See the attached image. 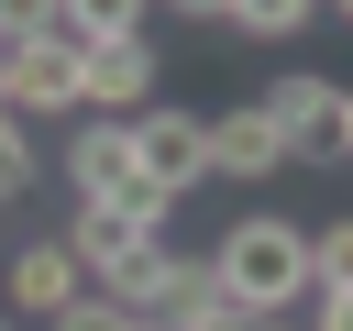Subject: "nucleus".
<instances>
[{
	"label": "nucleus",
	"mask_w": 353,
	"mask_h": 331,
	"mask_svg": "<svg viewBox=\"0 0 353 331\" xmlns=\"http://www.w3.org/2000/svg\"><path fill=\"white\" fill-rule=\"evenodd\" d=\"M210 276H221V298L254 309V320L309 309V298H320V276H309V221H287V210H243V221H221Z\"/></svg>",
	"instance_id": "obj_1"
},
{
	"label": "nucleus",
	"mask_w": 353,
	"mask_h": 331,
	"mask_svg": "<svg viewBox=\"0 0 353 331\" xmlns=\"http://www.w3.org/2000/svg\"><path fill=\"white\" fill-rule=\"evenodd\" d=\"M165 210H176V199H154V188L132 177L121 199H99V210H77V221H66L55 243L77 254V276H88V287H110V276H132V265L154 254V221H165Z\"/></svg>",
	"instance_id": "obj_2"
},
{
	"label": "nucleus",
	"mask_w": 353,
	"mask_h": 331,
	"mask_svg": "<svg viewBox=\"0 0 353 331\" xmlns=\"http://www.w3.org/2000/svg\"><path fill=\"white\" fill-rule=\"evenodd\" d=\"M254 99H265V121L287 132V166H353V143H342V88H331V77L287 66V77L254 88Z\"/></svg>",
	"instance_id": "obj_3"
},
{
	"label": "nucleus",
	"mask_w": 353,
	"mask_h": 331,
	"mask_svg": "<svg viewBox=\"0 0 353 331\" xmlns=\"http://www.w3.org/2000/svg\"><path fill=\"white\" fill-rule=\"evenodd\" d=\"M121 132H132V177H143L154 199H188V188L210 177V121H199V110L154 99V110H132Z\"/></svg>",
	"instance_id": "obj_4"
},
{
	"label": "nucleus",
	"mask_w": 353,
	"mask_h": 331,
	"mask_svg": "<svg viewBox=\"0 0 353 331\" xmlns=\"http://www.w3.org/2000/svg\"><path fill=\"white\" fill-rule=\"evenodd\" d=\"M77 66H88V44L55 22V33H22L11 44V121H77L88 99H77Z\"/></svg>",
	"instance_id": "obj_5"
},
{
	"label": "nucleus",
	"mask_w": 353,
	"mask_h": 331,
	"mask_svg": "<svg viewBox=\"0 0 353 331\" xmlns=\"http://www.w3.org/2000/svg\"><path fill=\"white\" fill-rule=\"evenodd\" d=\"M154 44L143 33H110V44H88V66H77V99L99 110V121H132V110H154Z\"/></svg>",
	"instance_id": "obj_6"
},
{
	"label": "nucleus",
	"mask_w": 353,
	"mask_h": 331,
	"mask_svg": "<svg viewBox=\"0 0 353 331\" xmlns=\"http://www.w3.org/2000/svg\"><path fill=\"white\" fill-rule=\"evenodd\" d=\"M210 177H232V188H265V177H287V132L265 121V99H232V110H210Z\"/></svg>",
	"instance_id": "obj_7"
},
{
	"label": "nucleus",
	"mask_w": 353,
	"mask_h": 331,
	"mask_svg": "<svg viewBox=\"0 0 353 331\" xmlns=\"http://www.w3.org/2000/svg\"><path fill=\"white\" fill-rule=\"evenodd\" d=\"M77 298H88V276H77L66 243H22L11 276H0V309H11V320H55V309H77Z\"/></svg>",
	"instance_id": "obj_8"
},
{
	"label": "nucleus",
	"mask_w": 353,
	"mask_h": 331,
	"mask_svg": "<svg viewBox=\"0 0 353 331\" xmlns=\"http://www.w3.org/2000/svg\"><path fill=\"white\" fill-rule=\"evenodd\" d=\"M66 188H77V210L121 199V188H132V132L99 121V110H77V132H66Z\"/></svg>",
	"instance_id": "obj_9"
},
{
	"label": "nucleus",
	"mask_w": 353,
	"mask_h": 331,
	"mask_svg": "<svg viewBox=\"0 0 353 331\" xmlns=\"http://www.w3.org/2000/svg\"><path fill=\"white\" fill-rule=\"evenodd\" d=\"M309 11H320V0H232L221 22H232L243 44H287V33H309Z\"/></svg>",
	"instance_id": "obj_10"
},
{
	"label": "nucleus",
	"mask_w": 353,
	"mask_h": 331,
	"mask_svg": "<svg viewBox=\"0 0 353 331\" xmlns=\"http://www.w3.org/2000/svg\"><path fill=\"white\" fill-rule=\"evenodd\" d=\"M143 11H154V0H55V22H66L77 44H110V33H143Z\"/></svg>",
	"instance_id": "obj_11"
},
{
	"label": "nucleus",
	"mask_w": 353,
	"mask_h": 331,
	"mask_svg": "<svg viewBox=\"0 0 353 331\" xmlns=\"http://www.w3.org/2000/svg\"><path fill=\"white\" fill-rule=\"evenodd\" d=\"M309 276H320V298H331V287H353V210L309 221Z\"/></svg>",
	"instance_id": "obj_12"
},
{
	"label": "nucleus",
	"mask_w": 353,
	"mask_h": 331,
	"mask_svg": "<svg viewBox=\"0 0 353 331\" xmlns=\"http://www.w3.org/2000/svg\"><path fill=\"white\" fill-rule=\"evenodd\" d=\"M22 188H33V132L0 110V199H22Z\"/></svg>",
	"instance_id": "obj_13"
},
{
	"label": "nucleus",
	"mask_w": 353,
	"mask_h": 331,
	"mask_svg": "<svg viewBox=\"0 0 353 331\" xmlns=\"http://www.w3.org/2000/svg\"><path fill=\"white\" fill-rule=\"evenodd\" d=\"M44 331H132V309H110V298H99V287H88V298H77V309H55V320H44Z\"/></svg>",
	"instance_id": "obj_14"
},
{
	"label": "nucleus",
	"mask_w": 353,
	"mask_h": 331,
	"mask_svg": "<svg viewBox=\"0 0 353 331\" xmlns=\"http://www.w3.org/2000/svg\"><path fill=\"white\" fill-rule=\"evenodd\" d=\"M22 33H55V0H0V44H22Z\"/></svg>",
	"instance_id": "obj_15"
},
{
	"label": "nucleus",
	"mask_w": 353,
	"mask_h": 331,
	"mask_svg": "<svg viewBox=\"0 0 353 331\" xmlns=\"http://www.w3.org/2000/svg\"><path fill=\"white\" fill-rule=\"evenodd\" d=\"M309 331H353V287H331V298H309Z\"/></svg>",
	"instance_id": "obj_16"
},
{
	"label": "nucleus",
	"mask_w": 353,
	"mask_h": 331,
	"mask_svg": "<svg viewBox=\"0 0 353 331\" xmlns=\"http://www.w3.org/2000/svg\"><path fill=\"white\" fill-rule=\"evenodd\" d=\"M154 11H176V22H221L232 0H154Z\"/></svg>",
	"instance_id": "obj_17"
},
{
	"label": "nucleus",
	"mask_w": 353,
	"mask_h": 331,
	"mask_svg": "<svg viewBox=\"0 0 353 331\" xmlns=\"http://www.w3.org/2000/svg\"><path fill=\"white\" fill-rule=\"evenodd\" d=\"M0 110H11V44H0Z\"/></svg>",
	"instance_id": "obj_18"
},
{
	"label": "nucleus",
	"mask_w": 353,
	"mask_h": 331,
	"mask_svg": "<svg viewBox=\"0 0 353 331\" xmlns=\"http://www.w3.org/2000/svg\"><path fill=\"white\" fill-rule=\"evenodd\" d=\"M342 143H353V88H342Z\"/></svg>",
	"instance_id": "obj_19"
},
{
	"label": "nucleus",
	"mask_w": 353,
	"mask_h": 331,
	"mask_svg": "<svg viewBox=\"0 0 353 331\" xmlns=\"http://www.w3.org/2000/svg\"><path fill=\"white\" fill-rule=\"evenodd\" d=\"M254 331H309V320H254Z\"/></svg>",
	"instance_id": "obj_20"
},
{
	"label": "nucleus",
	"mask_w": 353,
	"mask_h": 331,
	"mask_svg": "<svg viewBox=\"0 0 353 331\" xmlns=\"http://www.w3.org/2000/svg\"><path fill=\"white\" fill-rule=\"evenodd\" d=\"M132 331H165V320H132Z\"/></svg>",
	"instance_id": "obj_21"
},
{
	"label": "nucleus",
	"mask_w": 353,
	"mask_h": 331,
	"mask_svg": "<svg viewBox=\"0 0 353 331\" xmlns=\"http://www.w3.org/2000/svg\"><path fill=\"white\" fill-rule=\"evenodd\" d=\"M331 11H342V22H353V0H331Z\"/></svg>",
	"instance_id": "obj_22"
},
{
	"label": "nucleus",
	"mask_w": 353,
	"mask_h": 331,
	"mask_svg": "<svg viewBox=\"0 0 353 331\" xmlns=\"http://www.w3.org/2000/svg\"><path fill=\"white\" fill-rule=\"evenodd\" d=\"M0 331H22V320H11V309H0Z\"/></svg>",
	"instance_id": "obj_23"
}]
</instances>
